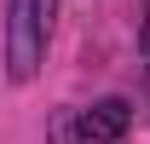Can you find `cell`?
Returning a JSON list of instances; mask_svg holds the SVG:
<instances>
[{
	"label": "cell",
	"mask_w": 150,
	"mask_h": 144,
	"mask_svg": "<svg viewBox=\"0 0 150 144\" xmlns=\"http://www.w3.org/2000/svg\"><path fill=\"white\" fill-rule=\"evenodd\" d=\"M133 127V109H127V98H98V104H87L81 109V121H75V133L87 144H115L121 133Z\"/></svg>",
	"instance_id": "2"
},
{
	"label": "cell",
	"mask_w": 150,
	"mask_h": 144,
	"mask_svg": "<svg viewBox=\"0 0 150 144\" xmlns=\"http://www.w3.org/2000/svg\"><path fill=\"white\" fill-rule=\"evenodd\" d=\"M139 12H144V23H139V46H144V58H150V0L139 6Z\"/></svg>",
	"instance_id": "3"
},
{
	"label": "cell",
	"mask_w": 150,
	"mask_h": 144,
	"mask_svg": "<svg viewBox=\"0 0 150 144\" xmlns=\"http://www.w3.org/2000/svg\"><path fill=\"white\" fill-rule=\"evenodd\" d=\"M52 12H58V0H6V69H12V81H35L46 40H52Z\"/></svg>",
	"instance_id": "1"
}]
</instances>
